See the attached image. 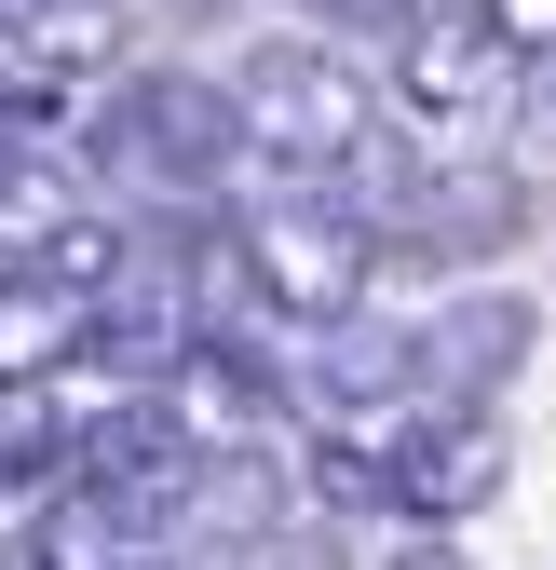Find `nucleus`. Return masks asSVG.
<instances>
[{
    "label": "nucleus",
    "instance_id": "nucleus-8",
    "mask_svg": "<svg viewBox=\"0 0 556 570\" xmlns=\"http://www.w3.org/2000/svg\"><path fill=\"white\" fill-rule=\"evenodd\" d=\"M475 14H489L516 55H556V0H475Z\"/></svg>",
    "mask_w": 556,
    "mask_h": 570
},
{
    "label": "nucleus",
    "instance_id": "nucleus-4",
    "mask_svg": "<svg viewBox=\"0 0 556 570\" xmlns=\"http://www.w3.org/2000/svg\"><path fill=\"white\" fill-rule=\"evenodd\" d=\"M516 82H529V55H516L489 14H421V28L394 41V109L421 122V150H448V164H475V150L503 136Z\"/></svg>",
    "mask_w": 556,
    "mask_h": 570
},
{
    "label": "nucleus",
    "instance_id": "nucleus-10",
    "mask_svg": "<svg viewBox=\"0 0 556 570\" xmlns=\"http://www.w3.org/2000/svg\"><path fill=\"white\" fill-rule=\"evenodd\" d=\"M543 122H556V82H543Z\"/></svg>",
    "mask_w": 556,
    "mask_h": 570
},
{
    "label": "nucleus",
    "instance_id": "nucleus-1",
    "mask_svg": "<svg viewBox=\"0 0 556 570\" xmlns=\"http://www.w3.org/2000/svg\"><path fill=\"white\" fill-rule=\"evenodd\" d=\"M231 122H245V164L299 177V190L354 177V164L380 150V96H367V68H339L326 41H258V55L231 68Z\"/></svg>",
    "mask_w": 556,
    "mask_h": 570
},
{
    "label": "nucleus",
    "instance_id": "nucleus-9",
    "mask_svg": "<svg viewBox=\"0 0 556 570\" xmlns=\"http://www.w3.org/2000/svg\"><path fill=\"white\" fill-rule=\"evenodd\" d=\"M380 570H461V543H448V530H421V543H394Z\"/></svg>",
    "mask_w": 556,
    "mask_h": 570
},
{
    "label": "nucleus",
    "instance_id": "nucleus-2",
    "mask_svg": "<svg viewBox=\"0 0 556 570\" xmlns=\"http://www.w3.org/2000/svg\"><path fill=\"white\" fill-rule=\"evenodd\" d=\"M231 258H245V299H258V313H286V326H354L367 272H380V232L354 218V204H326V190H271L258 218L231 232Z\"/></svg>",
    "mask_w": 556,
    "mask_h": 570
},
{
    "label": "nucleus",
    "instance_id": "nucleus-3",
    "mask_svg": "<svg viewBox=\"0 0 556 570\" xmlns=\"http://www.w3.org/2000/svg\"><path fill=\"white\" fill-rule=\"evenodd\" d=\"M109 164L163 204H203L245 177V122H231V82H190V68H122L109 82Z\"/></svg>",
    "mask_w": 556,
    "mask_h": 570
},
{
    "label": "nucleus",
    "instance_id": "nucleus-5",
    "mask_svg": "<svg viewBox=\"0 0 556 570\" xmlns=\"http://www.w3.org/2000/svg\"><path fill=\"white\" fill-rule=\"evenodd\" d=\"M354 462H367V503L448 530V517H475V503L503 489V421L461 407V394H407V407L380 421V449H354Z\"/></svg>",
    "mask_w": 556,
    "mask_h": 570
},
{
    "label": "nucleus",
    "instance_id": "nucleus-7",
    "mask_svg": "<svg viewBox=\"0 0 556 570\" xmlns=\"http://www.w3.org/2000/svg\"><path fill=\"white\" fill-rule=\"evenodd\" d=\"M68 353H96V299L54 285V272H0V381L68 367Z\"/></svg>",
    "mask_w": 556,
    "mask_h": 570
},
{
    "label": "nucleus",
    "instance_id": "nucleus-6",
    "mask_svg": "<svg viewBox=\"0 0 556 570\" xmlns=\"http://www.w3.org/2000/svg\"><path fill=\"white\" fill-rule=\"evenodd\" d=\"M82 232H96L82 164H54L41 136H0V272H68Z\"/></svg>",
    "mask_w": 556,
    "mask_h": 570
},
{
    "label": "nucleus",
    "instance_id": "nucleus-11",
    "mask_svg": "<svg viewBox=\"0 0 556 570\" xmlns=\"http://www.w3.org/2000/svg\"><path fill=\"white\" fill-rule=\"evenodd\" d=\"M0 543H14V517H0Z\"/></svg>",
    "mask_w": 556,
    "mask_h": 570
}]
</instances>
